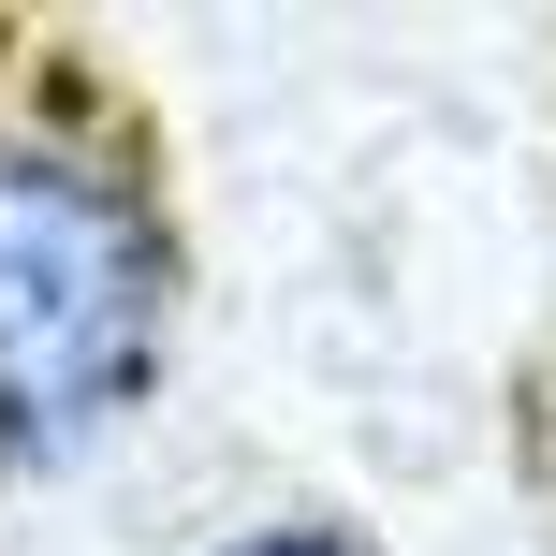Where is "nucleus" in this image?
Returning <instances> with one entry per match:
<instances>
[{"instance_id":"f257e3e1","label":"nucleus","mask_w":556,"mask_h":556,"mask_svg":"<svg viewBox=\"0 0 556 556\" xmlns=\"http://www.w3.org/2000/svg\"><path fill=\"white\" fill-rule=\"evenodd\" d=\"M191 235L147 88L74 29L0 15V498L59 483L162 395Z\"/></svg>"},{"instance_id":"f03ea898","label":"nucleus","mask_w":556,"mask_h":556,"mask_svg":"<svg viewBox=\"0 0 556 556\" xmlns=\"http://www.w3.org/2000/svg\"><path fill=\"white\" fill-rule=\"evenodd\" d=\"M205 556H366L337 513H264V528H235V542H205Z\"/></svg>"}]
</instances>
